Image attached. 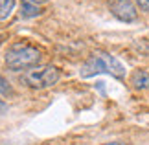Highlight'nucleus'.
Here are the masks:
<instances>
[{
	"label": "nucleus",
	"mask_w": 149,
	"mask_h": 145,
	"mask_svg": "<svg viewBox=\"0 0 149 145\" xmlns=\"http://www.w3.org/2000/svg\"><path fill=\"white\" fill-rule=\"evenodd\" d=\"M103 145H125L122 142H109V143H103Z\"/></svg>",
	"instance_id": "11"
},
{
	"label": "nucleus",
	"mask_w": 149,
	"mask_h": 145,
	"mask_svg": "<svg viewBox=\"0 0 149 145\" xmlns=\"http://www.w3.org/2000/svg\"><path fill=\"white\" fill-rule=\"evenodd\" d=\"M41 57H42V53L39 48H35L31 44L17 42L8 48L4 61H6V66L11 68V70H26V68L37 66Z\"/></svg>",
	"instance_id": "2"
},
{
	"label": "nucleus",
	"mask_w": 149,
	"mask_h": 145,
	"mask_svg": "<svg viewBox=\"0 0 149 145\" xmlns=\"http://www.w3.org/2000/svg\"><path fill=\"white\" fill-rule=\"evenodd\" d=\"M15 9V0H0V20H8Z\"/></svg>",
	"instance_id": "7"
},
{
	"label": "nucleus",
	"mask_w": 149,
	"mask_h": 145,
	"mask_svg": "<svg viewBox=\"0 0 149 145\" xmlns=\"http://www.w3.org/2000/svg\"><path fill=\"white\" fill-rule=\"evenodd\" d=\"M79 74H81V77H92L96 74H111L114 77L122 79L125 75V68L114 55L105 53V51H98V53H92L85 61Z\"/></svg>",
	"instance_id": "1"
},
{
	"label": "nucleus",
	"mask_w": 149,
	"mask_h": 145,
	"mask_svg": "<svg viewBox=\"0 0 149 145\" xmlns=\"http://www.w3.org/2000/svg\"><path fill=\"white\" fill-rule=\"evenodd\" d=\"M61 74L55 66L52 65H42V66H33L30 68L24 75H22V81L33 90H44L54 86L57 81H59Z\"/></svg>",
	"instance_id": "3"
},
{
	"label": "nucleus",
	"mask_w": 149,
	"mask_h": 145,
	"mask_svg": "<svg viewBox=\"0 0 149 145\" xmlns=\"http://www.w3.org/2000/svg\"><path fill=\"white\" fill-rule=\"evenodd\" d=\"M109 9H111V13L122 22H134L138 19L136 6L131 2V0H111V2H109Z\"/></svg>",
	"instance_id": "4"
},
{
	"label": "nucleus",
	"mask_w": 149,
	"mask_h": 145,
	"mask_svg": "<svg viewBox=\"0 0 149 145\" xmlns=\"http://www.w3.org/2000/svg\"><path fill=\"white\" fill-rule=\"evenodd\" d=\"M136 6L142 9V11H146V13H149V0H134Z\"/></svg>",
	"instance_id": "9"
},
{
	"label": "nucleus",
	"mask_w": 149,
	"mask_h": 145,
	"mask_svg": "<svg viewBox=\"0 0 149 145\" xmlns=\"http://www.w3.org/2000/svg\"><path fill=\"white\" fill-rule=\"evenodd\" d=\"M9 92H11L9 83L2 77V75H0V94H9Z\"/></svg>",
	"instance_id": "8"
},
{
	"label": "nucleus",
	"mask_w": 149,
	"mask_h": 145,
	"mask_svg": "<svg viewBox=\"0 0 149 145\" xmlns=\"http://www.w3.org/2000/svg\"><path fill=\"white\" fill-rule=\"evenodd\" d=\"M42 13V9L39 8L37 4H33V2H22V8H20V15L22 17H26V19H31V17H37V15H41Z\"/></svg>",
	"instance_id": "6"
},
{
	"label": "nucleus",
	"mask_w": 149,
	"mask_h": 145,
	"mask_svg": "<svg viewBox=\"0 0 149 145\" xmlns=\"http://www.w3.org/2000/svg\"><path fill=\"white\" fill-rule=\"evenodd\" d=\"M4 108H6V103H4L2 99H0V112H2V110H4Z\"/></svg>",
	"instance_id": "12"
},
{
	"label": "nucleus",
	"mask_w": 149,
	"mask_h": 145,
	"mask_svg": "<svg viewBox=\"0 0 149 145\" xmlns=\"http://www.w3.org/2000/svg\"><path fill=\"white\" fill-rule=\"evenodd\" d=\"M131 85L136 90H149V72L134 70L131 74Z\"/></svg>",
	"instance_id": "5"
},
{
	"label": "nucleus",
	"mask_w": 149,
	"mask_h": 145,
	"mask_svg": "<svg viewBox=\"0 0 149 145\" xmlns=\"http://www.w3.org/2000/svg\"><path fill=\"white\" fill-rule=\"evenodd\" d=\"M28 2H33V4H44V2H48V0H28Z\"/></svg>",
	"instance_id": "10"
}]
</instances>
